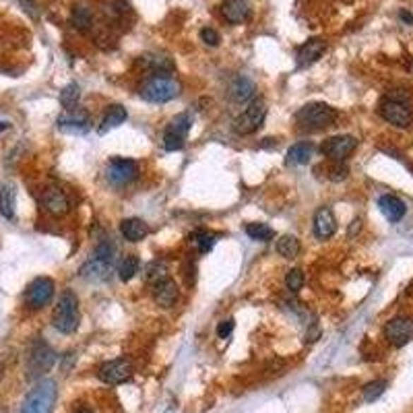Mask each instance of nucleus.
<instances>
[{
    "label": "nucleus",
    "instance_id": "c85d7f7f",
    "mask_svg": "<svg viewBox=\"0 0 413 413\" xmlns=\"http://www.w3.org/2000/svg\"><path fill=\"white\" fill-rule=\"evenodd\" d=\"M246 234L256 242H271L275 238V229L267 223H250L246 225Z\"/></svg>",
    "mask_w": 413,
    "mask_h": 413
},
{
    "label": "nucleus",
    "instance_id": "4c0bfd02",
    "mask_svg": "<svg viewBox=\"0 0 413 413\" xmlns=\"http://www.w3.org/2000/svg\"><path fill=\"white\" fill-rule=\"evenodd\" d=\"M200 40H203L207 46H211V48H217V46H220V42H221L220 33H217V31H215L213 28L200 29Z\"/></svg>",
    "mask_w": 413,
    "mask_h": 413
},
{
    "label": "nucleus",
    "instance_id": "393cba45",
    "mask_svg": "<svg viewBox=\"0 0 413 413\" xmlns=\"http://www.w3.org/2000/svg\"><path fill=\"white\" fill-rule=\"evenodd\" d=\"M126 108H122V106H110L108 112H106V116H104V120H102V126H100V133H108L112 128H116V126H120L124 120H126Z\"/></svg>",
    "mask_w": 413,
    "mask_h": 413
},
{
    "label": "nucleus",
    "instance_id": "e433bc0d",
    "mask_svg": "<svg viewBox=\"0 0 413 413\" xmlns=\"http://www.w3.org/2000/svg\"><path fill=\"white\" fill-rule=\"evenodd\" d=\"M184 140L186 138L182 137H176V135H172V133H164V147L165 151H182L184 149Z\"/></svg>",
    "mask_w": 413,
    "mask_h": 413
},
{
    "label": "nucleus",
    "instance_id": "f704fd0d",
    "mask_svg": "<svg viewBox=\"0 0 413 413\" xmlns=\"http://www.w3.org/2000/svg\"><path fill=\"white\" fill-rule=\"evenodd\" d=\"M191 240H194V244L198 246V250L203 254L209 252V250H213V246H215V236L209 234V232H194L193 236H191Z\"/></svg>",
    "mask_w": 413,
    "mask_h": 413
},
{
    "label": "nucleus",
    "instance_id": "c9c22d12",
    "mask_svg": "<svg viewBox=\"0 0 413 413\" xmlns=\"http://www.w3.org/2000/svg\"><path fill=\"white\" fill-rule=\"evenodd\" d=\"M285 285H287V289L289 292H300L304 285V273L300 269H292V271H287V275H285Z\"/></svg>",
    "mask_w": 413,
    "mask_h": 413
},
{
    "label": "nucleus",
    "instance_id": "ea45409f",
    "mask_svg": "<svg viewBox=\"0 0 413 413\" xmlns=\"http://www.w3.org/2000/svg\"><path fill=\"white\" fill-rule=\"evenodd\" d=\"M236 327V323H234V318H227V321H221L220 327H217V335H220L221 339H227L229 335H232V330Z\"/></svg>",
    "mask_w": 413,
    "mask_h": 413
},
{
    "label": "nucleus",
    "instance_id": "9b49d317",
    "mask_svg": "<svg viewBox=\"0 0 413 413\" xmlns=\"http://www.w3.org/2000/svg\"><path fill=\"white\" fill-rule=\"evenodd\" d=\"M358 147V138L352 135H339V137H330L323 143L321 151L323 155L330 157L333 162H343L345 157H349Z\"/></svg>",
    "mask_w": 413,
    "mask_h": 413
},
{
    "label": "nucleus",
    "instance_id": "1a4fd4ad",
    "mask_svg": "<svg viewBox=\"0 0 413 413\" xmlns=\"http://www.w3.org/2000/svg\"><path fill=\"white\" fill-rule=\"evenodd\" d=\"M100 381L106 383V385H122L126 381H131L133 376V361L126 358H118L112 359V361H106L100 372H97Z\"/></svg>",
    "mask_w": 413,
    "mask_h": 413
},
{
    "label": "nucleus",
    "instance_id": "f03ea898",
    "mask_svg": "<svg viewBox=\"0 0 413 413\" xmlns=\"http://www.w3.org/2000/svg\"><path fill=\"white\" fill-rule=\"evenodd\" d=\"M182 91V85L169 75H153L140 87V97L151 104H165L174 97H178Z\"/></svg>",
    "mask_w": 413,
    "mask_h": 413
},
{
    "label": "nucleus",
    "instance_id": "72a5a7b5",
    "mask_svg": "<svg viewBox=\"0 0 413 413\" xmlns=\"http://www.w3.org/2000/svg\"><path fill=\"white\" fill-rule=\"evenodd\" d=\"M114 256H116V244L112 242L110 238H102L95 246V258L104 261V263H114Z\"/></svg>",
    "mask_w": 413,
    "mask_h": 413
},
{
    "label": "nucleus",
    "instance_id": "37998d69",
    "mask_svg": "<svg viewBox=\"0 0 413 413\" xmlns=\"http://www.w3.org/2000/svg\"><path fill=\"white\" fill-rule=\"evenodd\" d=\"M77 413H93V412H89V409H79Z\"/></svg>",
    "mask_w": 413,
    "mask_h": 413
},
{
    "label": "nucleus",
    "instance_id": "39448f33",
    "mask_svg": "<svg viewBox=\"0 0 413 413\" xmlns=\"http://www.w3.org/2000/svg\"><path fill=\"white\" fill-rule=\"evenodd\" d=\"M140 174L138 164L135 160H126V157H112L110 164L106 167V178L112 186H126L131 182H135Z\"/></svg>",
    "mask_w": 413,
    "mask_h": 413
},
{
    "label": "nucleus",
    "instance_id": "412c9836",
    "mask_svg": "<svg viewBox=\"0 0 413 413\" xmlns=\"http://www.w3.org/2000/svg\"><path fill=\"white\" fill-rule=\"evenodd\" d=\"M15 209H17V188L13 182H2L0 184V213L4 220H15Z\"/></svg>",
    "mask_w": 413,
    "mask_h": 413
},
{
    "label": "nucleus",
    "instance_id": "4be33fe9",
    "mask_svg": "<svg viewBox=\"0 0 413 413\" xmlns=\"http://www.w3.org/2000/svg\"><path fill=\"white\" fill-rule=\"evenodd\" d=\"M120 232L128 242H140L149 236V225L138 217H128L120 223Z\"/></svg>",
    "mask_w": 413,
    "mask_h": 413
},
{
    "label": "nucleus",
    "instance_id": "7c9ffc66",
    "mask_svg": "<svg viewBox=\"0 0 413 413\" xmlns=\"http://www.w3.org/2000/svg\"><path fill=\"white\" fill-rule=\"evenodd\" d=\"M79 97H81V89H79V85H77V83H71V85H66V87L60 91V104L64 106V110H73V108H77Z\"/></svg>",
    "mask_w": 413,
    "mask_h": 413
},
{
    "label": "nucleus",
    "instance_id": "bb28decb",
    "mask_svg": "<svg viewBox=\"0 0 413 413\" xmlns=\"http://www.w3.org/2000/svg\"><path fill=\"white\" fill-rule=\"evenodd\" d=\"M232 95L236 102L244 104L254 95V83L246 77H236V81L232 83Z\"/></svg>",
    "mask_w": 413,
    "mask_h": 413
},
{
    "label": "nucleus",
    "instance_id": "dca6fc26",
    "mask_svg": "<svg viewBox=\"0 0 413 413\" xmlns=\"http://www.w3.org/2000/svg\"><path fill=\"white\" fill-rule=\"evenodd\" d=\"M221 15L227 23L240 25L250 19V4L246 0H223L221 2Z\"/></svg>",
    "mask_w": 413,
    "mask_h": 413
},
{
    "label": "nucleus",
    "instance_id": "6ab92c4d",
    "mask_svg": "<svg viewBox=\"0 0 413 413\" xmlns=\"http://www.w3.org/2000/svg\"><path fill=\"white\" fill-rule=\"evenodd\" d=\"M335 232H337V220H335L333 211L329 207H321L314 213V234H316V238L327 240Z\"/></svg>",
    "mask_w": 413,
    "mask_h": 413
},
{
    "label": "nucleus",
    "instance_id": "2f4dec72",
    "mask_svg": "<svg viewBox=\"0 0 413 413\" xmlns=\"http://www.w3.org/2000/svg\"><path fill=\"white\" fill-rule=\"evenodd\" d=\"M138 267H140V261H138L137 256H133V254L131 256H124L120 261V265H118V277L122 281H131L138 273Z\"/></svg>",
    "mask_w": 413,
    "mask_h": 413
},
{
    "label": "nucleus",
    "instance_id": "a19ab883",
    "mask_svg": "<svg viewBox=\"0 0 413 413\" xmlns=\"http://www.w3.org/2000/svg\"><path fill=\"white\" fill-rule=\"evenodd\" d=\"M401 19H403V21H407V23H413V17L409 15V13H405V11L401 13Z\"/></svg>",
    "mask_w": 413,
    "mask_h": 413
},
{
    "label": "nucleus",
    "instance_id": "a878e982",
    "mask_svg": "<svg viewBox=\"0 0 413 413\" xmlns=\"http://www.w3.org/2000/svg\"><path fill=\"white\" fill-rule=\"evenodd\" d=\"M191 128H193V116L191 114H178L169 124H167V133H172V135H176V137H182L186 138L188 137V133H191Z\"/></svg>",
    "mask_w": 413,
    "mask_h": 413
},
{
    "label": "nucleus",
    "instance_id": "58836bf2",
    "mask_svg": "<svg viewBox=\"0 0 413 413\" xmlns=\"http://www.w3.org/2000/svg\"><path fill=\"white\" fill-rule=\"evenodd\" d=\"M330 172V180H335V182H339V180H345L347 178V174H349V169L345 167V165H341V162H337V164L333 165L329 169Z\"/></svg>",
    "mask_w": 413,
    "mask_h": 413
},
{
    "label": "nucleus",
    "instance_id": "2eb2a0df",
    "mask_svg": "<svg viewBox=\"0 0 413 413\" xmlns=\"http://www.w3.org/2000/svg\"><path fill=\"white\" fill-rule=\"evenodd\" d=\"M178 296H180V292H178L176 281L169 279L167 275L153 283V300L162 308H172L174 304L178 302Z\"/></svg>",
    "mask_w": 413,
    "mask_h": 413
},
{
    "label": "nucleus",
    "instance_id": "4468645a",
    "mask_svg": "<svg viewBox=\"0 0 413 413\" xmlns=\"http://www.w3.org/2000/svg\"><path fill=\"white\" fill-rule=\"evenodd\" d=\"M42 205H44V209L50 213V215H54V217H62V215H66L68 211H71V200H68V196L64 194V191H60V188H46L44 194H42Z\"/></svg>",
    "mask_w": 413,
    "mask_h": 413
},
{
    "label": "nucleus",
    "instance_id": "473e14b6",
    "mask_svg": "<svg viewBox=\"0 0 413 413\" xmlns=\"http://www.w3.org/2000/svg\"><path fill=\"white\" fill-rule=\"evenodd\" d=\"M386 381H372V383H368V385L364 386V390H361V397H364V401L366 403H374L376 399H381L383 395H385L386 390Z\"/></svg>",
    "mask_w": 413,
    "mask_h": 413
},
{
    "label": "nucleus",
    "instance_id": "aec40b11",
    "mask_svg": "<svg viewBox=\"0 0 413 413\" xmlns=\"http://www.w3.org/2000/svg\"><path fill=\"white\" fill-rule=\"evenodd\" d=\"M112 265L110 263H104L100 258H91L83 265L79 269V275L85 279V281H93V283H100V281H106L110 277Z\"/></svg>",
    "mask_w": 413,
    "mask_h": 413
},
{
    "label": "nucleus",
    "instance_id": "f8f14e48",
    "mask_svg": "<svg viewBox=\"0 0 413 413\" xmlns=\"http://www.w3.org/2000/svg\"><path fill=\"white\" fill-rule=\"evenodd\" d=\"M385 337L388 339V343L395 345V347L407 345L413 339V318L397 316V318L388 321L385 327Z\"/></svg>",
    "mask_w": 413,
    "mask_h": 413
},
{
    "label": "nucleus",
    "instance_id": "c756f323",
    "mask_svg": "<svg viewBox=\"0 0 413 413\" xmlns=\"http://www.w3.org/2000/svg\"><path fill=\"white\" fill-rule=\"evenodd\" d=\"M277 252L283 258H296L300 254V240L296 236H281L277 240Z\"/></svg>",
    "mask_w": 413,
    "mask_h": 413
},
{
    "label": "nucleus",
    "instance_id": "f3484780",
    "mask_svg": "<svg viewBox=\"0 0 413 413\" xmlns=\"http://www.w3.org/2000/svg\"><path fill=\"white\" fill-rule=\"evenodd\" d=\"M378 209H381V213H383L390 223L401 221L405 217V213H407L405 203H403L399 196H395V194H383V196L378 198Z\"/></svg>",
    "mask_w": 413,
    "mask_h": 413
},
{
    "label": "nucleus",
    "instance_id": "0eeeda50",
    "mask_svg": "<svg viewBox=\"0 0 413 413\" xmlns=\"http://www.w3.org/2000/svg\"><path fill=\"white\" fill-rule=\"evenodd\" d=\"M56 364V354L44 343V341H35L29 349L28 358V376L33 381L42 374H46Z\"/></svg>",
    "mask_w": 413,
    "mask_h": 413
},
{
    "label": "nucleus",
    "instance_id": "79ce46f5",
    "mask_svg": "<svg viewBox=\"0 0 413 413\" xmlns=\"http://www.w3.org/2000/svg\"><path fill=\"white\" fill-rule=\"evenodd\" d=\"M8 126H11V124H8V122H0V133H2V131H6V128H8Z\"/></svg>",
    "mask_w": 413,
    "mask_h": 413
},
{
    "label": "nucleus",
    "instance_id": "7ed1b4c3",
    "mask_svg": "<svg viewBox=\"0 0 413 413\" xmlns=\"http://www.w3.org/2000/svg\"><path fill=\"white\" fill-rule=\"evenodd\" d=\"M58 397L54 381H42L28 393L19 413H52Z\"/></svg>",
    "mask_w": 413,
    "mask_h": 413
},
{
    "label": "nucleus",
    "instance_id": "20e7f679",
    "mask_svg": "<svg viewBox=\"0 0 413 413\" xmlns=\"http://www.w3.org/2000/svg\"><path fill=\"white\" fill-rule=\"evenodd\" d=\"M337 118H339V112L330 108L329 104H321V102L308 104L296 114L298 124H302L304 128H312V131H321V128L333 126L337 122Z\"/></svg>",
    "mask_w": 413,
    "mask_h": 413
},
{
    "label": "nucleus",
    "instance_id": "6e6552de",
    "mask_svg": "<svg viewBox=\"0 0 413 413\" xmlns=\"http://www.w3.org/2000/svg\"><path fill=\"white\" fill-rule=\"evenodd\" d=\"M54 289L56 285L50 277H37L29 283L28 292H25V302H28L29 308L40 310L46 304H50V300L54 298Z\"/></svg>",
    "mask_w": 413,
    "mask_h": 413
},
{
    "label": "nucleus",
    "instance_id": "b1692460",
    "mask_svg": "<svg viewBox=\"0 0 413 413\" xmlns=\"http://www.w3.org/2000/svg\"><path fill=\"white\" fill-rule=\"evenodd\" d=\"M314 153V147L310 143H296L287 151V162L294 165H306Z\"/></svg>",
    "mask_w": 413,
    "mask_h": 413
},
{
    "label": "nucleus",
    "instance_id": "ddd939ff",
    "mask_svg": "<svg viewBox=\"0 0 413 413\" xmlns=\"http://www.w3.org/2000/svg\"><path fill=\"white\" fill-rule=\"evenodd\" d=\"M58 128L64 133H87L89 131V112L81 108L64 110L58 116Z\"/></svg>",
    "mask_w": 413,
    "mask_h": 413
},
{
    "label": "nucleus",
    "instance_id": "a211bd4d",
    "mask_svg": "<svg viewBox=\"0 0 413 413\" xmlns=\"http://www.w3.org/2000/svg\"><path fill=\"white\" fill-rule=\"evenodd\" d=\"M325 50H327V44L323 42V40H318V37H312V40H308L306 44H302L300 48H298V66L304 68V66H310V64H314L321 56L325 54Z\"/></svg>",
    "mask_w": 413,
    "mask_h": 413
},
{
    "label": "nucleus",
    "instance_id": "f257e3e1",
    "mask_svg": "<svg viewBox=\"0 0 413 413\" xmlns=\"http://www.w3.org/2000/svg\"><path fill=\"white\" fill-rule=\"evenodd\" d=\"M52 325L56 330L71 335L79 327V298L73 289H64L60 300L56 304L52 314Z\"/></svg>",
    "mask_w": 413,
    "mask_h": 413
},
{
    "label": "nucleus",
    "instance_id": "423d86ee",
    "mask_svg": "<svg viewBox=\"0 0 413 413\" xmlns=\"http://www.w3.org/2000/svg\"><path fill=\"white\" fill-rule=\"evenodd\" d=\"M265 116H267V106L263 100H254L246 110L242 112L236 120H234V131L238 135H252L256 133L263 122H265Z\"/></svg>",
    "mask_w": 413,
    "mask_h": 413
},
{
    "label": "nucleus",
    "instance_id": "5701e85b",
    "mask_svg": "<svg viewBox=\"0 0 413 413\" xmlns=\"http://www.w3.org/2000/svg\"><path fill=\"white\" fill-rule=\"evenodd\" d=\"M145 66L153 73V75H172L176 71V64L169 56L164 54H149L145 56Z\"/></svg>",
    "mask_w": 413,
    "mask_h": 413
},
{
    "label": "nucleus",
    "instance_id": "cd10ccee",
    "mask_svg": "<svg viewBox=\"0 0 413 413\" xmlns=\"http://www.w3.org/2000/svg\"><path fill=\"white\" fill-rule=\"evenodd\" d=\"M71 25L77 29V31H89L93 25V15L87 6H75L73 15H71Z\"/></svg>",
    "mask_w": 413,
    "mask_h": 413
},
{
    "label": "nucleus",
    "instance_id": "9d476101",
    "mask_svg": "<svg viewBox=\"0 0 413 413\" xmlns=\"http://www.w3.org/2000/svg\"><path fill=\"white\" fill-rule=\"evenodd\" d=\"M378 114L385 118L388 124L399 126V128H407L413 120V114L412 110L407 108V104L395 102V100H390V97H385V100L378 104Z\"/></svg>",
    "mask_w": 413,
    "mask_h": 413
}]
</instances>
